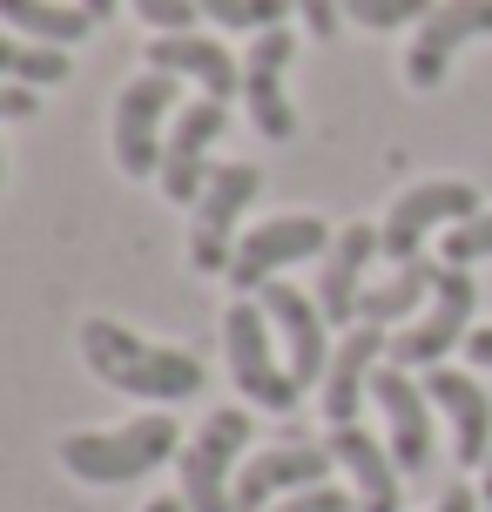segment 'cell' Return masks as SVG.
Listing matches in <instances>:
<instances>
[{"label":"cell","mask_w":492,"mask_h":512,"mask_svg":"<svg viewBox=\"0 0 492 512\" xmlns=\"http://www.w3.org/2000/svg\"><path fill=\"white\" fill-rule=\"evenodd\" d=\"M81 358L102 384L129 391V398H149V405H176V398H196L203 391V364L189 351H169V344H149V337L122 331L108 317H88L81 324Z\"/></svg>","instance_id":"obj_1"},{"label":"cell","mask_w":492,"mask_h":512,"mask_svg":"<svg viewBox=\"0 0 492 512\" xmlns=\"http://www.w3.org/2000/svg\"><path fill=\"white\" fill-rule=\"evenodd\" d=\"M176 445H182L176 418L149 411V418L108 425V432H68L61 438V465H68L75 479H88V486H129L142 472H156Z\"/></svg>","instance_id":"obj_2"},{"label":"cell","mask_w":492,"mask_h":512,"mask_svg":"<svg viewBox=\"0 0 492 512\" xmlns=\"http://www.w3.org/2000/svg\"><path fill=\"white\" fill-rule=\"evenodd\" d=\"M243 445H250V411H236V405L209 411L203 432L182 445V506L189 512H236L230 465Z\"/></svg>","instance_id":"obj_3"},{"label":"cell","mask_w":492,"mask_h":512,"mask_svg":"<svg viewBox=\"0 0 492 512\" xmlns=\"http://www.w3.org/2000/svg\"><path fill=\"white\" fill-rule=\"evenodd\" d=\"M472 310H479V283H472V270L466 263H439L432 310L418 317L412 331L391 337V364H398V371H432V364H445V351L472 337Z\"/></svg>","instance_id":"obj_4"},{"label":"cell","mask_w":492,"mask_h":512,"mask_svg":"<svg viewBox=\"0 0 492 512\" xmlns=\"http://www.w3.org/2000/svg\"><path fill=\"white\" fill-rule=\"evenodd\" d=\"M223 351H230V371H236V391L263 411H290L304 384L277 371V351H270V317L263 304H230L223 310Z\"/></svg>","instance_id":"obj_5"},{"label":"cell","mask_w":492,"mask_h":512,"mask_svg":"<svg viewBox=\"0 0 492 512\" xmlns=\"http://www.w3.org/2000/svg\"><path fill=\"white\" fill-rule=\"evenodd\" d=\"M257 189H263V169L257 162H223L216 176H209V189L196 196V230H189V263L196 270H230V236L236 223H243V209L257 203Z\"/></svg>","instance_id":"obj_6"},{"label":"cell","mask_w":492,"mask_h":512,"mask_svg":"<svg viewBox=\"0 0 492 512\" xmlns=\"http://www.w3.org/2000/svg\"><path fill=\"white\" fill-rule=\"evenodd\" d=\"M176 81L182 75H162V68H149V75H135L129 88H122V102H115V162L129 169L135 182L142 176H162V122H169V108H176Z\"/></svg>","instance_id":"obj_7"},{"label":"cell","mask_w":492,"mask_h":512,"mask_svg":"<svg viewBox=\"0 0 492 512\" xmlns=\"http://www.w3.org/2000/svg\"><path fill=\"white\" fill-rule=\"evenodd\" d=\"M337 236L324 230V216H270V223H257V230L236 243L230 256V283L236 290H263V283L277 277L284 263H304V256H324Z\"/></svg>","instance_id":"obj_8"},{"label":"cell","mask_w":492,"mask_h":512,"mask_svg":"<svg viewBox=\"0 0 492 512\" xmlns=\"http://www.w3.org/2000/svg\"><path fill=\"white\" fill-rule=\"evenodd\" d=\"M466 216H479V189H472V182H418V189H405V196L391 203L378 243H385L391 263H412V256L425 250V230L466 223Z\"/></svg>","instance_id":"obj_9"},{"label":"cell","mask_w":492,"mask_h":512,"mask_svg":"<svg viewBox=\"0 0 492 512\" xmlns=\"http://www.w3.org/2000/svg\"><path fill=\"white\" fill-rule=\"evenodd\" d=\"M472 34H492V0H439L425 21H418L412 48H405V81L412 88H439L452 54L466 48Z\"/></svg>","instance_id":"obj_10"},{"label":"cell","mask_w":492,"mask_h":512,"mask_svg":"<svg viewBox=\"0 0 492 512\" xmlns=\"http://www.w3.org/2000/svg\"><path fill=\"white\" fill-rule=\"evenodd\" d=\"M230 122V108L223 102H189L169 128V142H162V196L169 203H196L203 196V176H209V149H216V135Z\"/></svg>","instance_id":"obj_11"},{"label":"cell","mask_w":492,"mask_h":512,"mask_svg":"<svg viewBox=\"0 0 492 512\" xmlns=\"http://www.w3.org/2000/svg\"><path fill=\"white\" fill-rule=\"evenodd\" d=\"M331 445H277V452H257V459L243 465V479H236V512H263L290 499V492H311L331 479Z\"/></svg>","instance_id":"obj_12"},{"label":"cell","mask_w":492,"mask_h":512,"mask_svg":"<svg viewBox=\"0 0 492 512\" xmlns=\"http://www.w3.org/2000/svg\"><path fill=\"white\" fill-rule=\"evenodd\" d=\"M290 54H297L290 27H270V34H257V48L243 61V102H250V122H257L263 142H290L297 135V115H290V95H284Z\"/></svg>","instance_id":"obj_13"},{"label":"cell","mask_w":492,"mask_h":512,"mask_svg":"<svg viewBox=\"0 0 492 512\" xmlns=\"http://www.w3.org/2000/svg\"><path fill=\"white\" fill-rule=\"evenodd\" d=\"M371 256H385V243H378V230H371V223L337 230V243L324 250V277H317V310H324V324H358Z\"/></svg>","instance_id":"obj_14"},{"label":"cell","mask_w":492,"mask_h":512,"mask_svg":"<svg viewBox=\"0 0 492 512\" xmlns=\"http://www.w3.org/2000/svg\"><path fill=\"white\" fill-rule=\"evenodd\" d=\"M425 398H432V405L445 411L459 465L492 459V398L479 391V378H466V371H445V364H432V371H425Z\"/></svg>","instance_id":"obj_15"},{"label":"cell","mask_w":492,"mask_h":512,"mask_svg":"<svg viewBox=\"0 0 492 512\" xmlns=\"http://www.w3.org/2000/svg\"><path fill=\"white\" fill-rule=\"evenodd\" d=\"M263 317L284 331L290 344V378L297 384H317L324 371H331V344H324V310L304 297V290H290V283H263Z\"/></svg>","instance_id":"obj_16"},{"label":"cell","mask_w":492,"mask_h":512,"mask_svg":"<svg viewBox=\"0 0 492 512\" xmlns=\"http://www.w3.org/2000/svg\"><path fill=\"white\" fill-rule=\"evenodd\" d=\"M371 398L385 405L391 459H398V472H425V465H432V418H425V384H412L405 371H378V378H371Z\"/></svg>","instance_id":"obj_17"},{"label":"cell","mask_w":492,"mask_h":512,"mask_svg":"<svg viewBox=\"0 0 492 512\" xmlns=\"http://www.w3.org/2000/svg\"><path fill=\"white\" fill-rule=\"evenodd\" d=\"M385 358V324H358L331 351V371H324V418L331 425H358V405H364V384L378 378L371 364Z\"/></svg>","instance_id":"obj_18"},{"label":"cell","mask_w":492,"mask_h":512,"mask_svg":"<svg viewBox=\"0 0 492 512\" xmlns=\"http://www.w3.org/2000/svg\"><path fill=\"white\" fill-rule=\"evenodd\" d=\"M149 68L182 75V81H203L209 102H230L236 88H243V68H236L230 48H216L209 34H162V41H149Z\"/></svg>","instance_id":"obj_19"},{"label":"cell","mask_w":492,"mask_h":512,"mask_svg":"<svg viewBox=\"0 0 492 512\" xmlns=\"http://www.w3.org/2000/svg\"><path fill=\"white\" fill-rule=\"evenodd\" d=\"M331 459L358 479L364 512H398V459L364 425H331Z\"/></svg>","instance_id":"obj_20"},{"label":"cell","mask_w":492,"mask_h":512,"mask_svg":"<svg viewBox=\"0 0 492 512\" xmlns=\"http://www.w3.org/2000/svg\"><path fill=\"white\" fill-rule=\"evenodd\" d=\"M0 21L14 27V34L48 41V48H75L81 34L95 27V14L88 7H61V0H0Z\"/></svg>","instance_id":"obj_21"},{"label":"cell","mask_w":492,"mask_h":512,"mask_svg":"<svg viewBox=\"0 0 492 512\" xmlns=\"http://www.w3.org/2000/svg\"><path fill=\"white\" fill-rule=\"evenodd\" d=\"M425 290H439V263H418V256H412V263H398L385 283H371V290H364L358 324H391V317H412Z\"/></svg>","instance_id":"obj_22"},{"label":"cell","mask_w":492,"mask_h":512,"mask_svg":"<svg viewBox=\"0 0 492 512\" xmlns=\"http://www.w3.org/2000/svg\"><path fill=\"white\" fill-rule=\"evenodd\" d=\"M0 81L54 88V81H68V54H61V48H27L21 34H7V27H0Z\"/></svg>","instance_id":"obj_23"},{"label":"cell","mask_w":492,"mask_h":512,"mask_svg":"<svg viewBox=\"0 0 492 512\" xmlns=\"http://www.w3.org/2000/svg\"><path fill=\"white\" fill-rule=\"evenodd\" d=\"M216 27H236V34H270V27H284L290 0H196Z\"/></svg>","instance_id":"obj_24"},{"label":"cell","mask_w":492,"mask_h":512,"mask_svg":"<svg viewBox=\"0 0 492 512\" xmlns=\"http://www.w3.org/2000/svg\"><path fill=\"white\" fill-rule=\"evenodd\" d=\"M337 7H344V21H358V27H371V34H385V27L425 21L439 0H337Z\"/></svg>","instance_id":"obj_25"},{"label":"cell","mask_w":492,"mask_h":512,"mask_svg":"<svg viewBox=\"0 0 492 512\" xmlns=\"http://www.w3.org/2000/svg\"><path fill=\"white\" fill-rule=\"evenodd\" d=\"M486 256H492V209L445 230V263H486Z\"/></svg>","instance_id":"obj_26"},{"label":"cell","mask_w":492,"mask_h":512,"mask_svg":"<svg viewBox=\"0 0 492 512\" xmlns=\"http://www.w3.org/2000/svg\"><path fill=\"white\" fill-rule=\"evenodd\" d=\"M129 7H135L149 27H162V34H189V21L203 14L196 0H129Z\"/></svg>","instance_id":"obj_27"},{"label":"cell","mask_w":492,"mask_h":512,"mask_svg":"<svg viewBox=\"0 0 492 512\" xmlns=\"http://www.w3.org/2000/svg\"><path fill=\"white\" fill-rule=\"evenodd\" d=\"M270 512H351V492H337V486H311V492H290V499H277Z\"/></svg>","instance_id":"obj_28"},{"label":"cell","mask_w":492,"mask_h":512,"mask_svg":"<svg viewBox=\"0 0 492 512\" xmlns=\"http://www.w3.org/2000/svg\"><path fill=\"white\" fill-rule=\"evenodd\" d=\"M297 14L311 21L317 41H337V21H344V7H337V0H297Z\"/></svg>","instance_id":"obj_29"},{"label":"cell","mask_w":492,"mask_h":512,"mask_svg":"<svg viewBox=\"0 0 492 512\" xmlns=\"http://www.w3.org/2000/svg\"><path fill=\"white\" fill-rule=\"evenodd\" d=\"M34 88H21V81H0V122H27L34 115Z\"/></svg>","instance_id":"obj_30"},{"label":"cell","mask_w":492,"mask_h":512,"mask_svg":"<svg viewBox=\"0 0 492 512\" xmlns=\"http://www.w3.org/2000/svg\"><path fill=\"white\" fill-rule=\"evenodd\" d=\"M466 351H472V364H479V371H492V324H479V331L466 337Z\"/></svg>","instance_id":"obj_31"},{"label":"cell","mask_w":492,"mask_h":512,"mask_svg":"<svg viewBox=\"0 0 492 512\" xmlns=\"http://www.w3.org/2000/svg\"><path fill=\"white\" fill-rule=\"evenodd\" d=\"M439 512H479V499H472V486H445Z\"/></svg>","instance_id":"obj_32"},{"label":"cell","mask_w":492,"mask_h":512,"mask_svg":"<svg viewBox=\"0 0 492 512\" xmlns=\"http://www.w3.org/2000/svg\"><path fill=\"white\" fill-rule=\"evenodd\" d=\"M81 7H88V14H95V21H108V14H115V7H122V0H81Z\"/></svg>","instance_id":"obj_33"},{"label":"cell","mask_w":492,"mask_h":512,"mask_svg":"<svg viewBox=\"0 0 492 512\" xmlns=\"http://www.w3.org/2000/svg\"><path fill=\"white\" fill-rule=\"evenodd\" d=\"M142 512H189V506H182V499H149Z\"/></svg>","instance_id":"obj_34"},{"label":"cell","mask_w":492,"mask_h":512,"mask_svg":"<svg viewBox=\"0 0 492 512\" xmlns=\"http://www.w3.org/2000/svg\"><path fill=\"white\" fill-rule=\"evenodd\" d=\"M479 499H486V512H492V459H486V486H479Z\"/></svg>","instance_id":"obj_35"},{"label":"cell","mask_w":492,"mask_h":512,"mask_svg":"<svg viewBox=\"0 0 492 512\" xmlns=\"http://www.w3.org/2000/svg\"><path fill=\"white\" fill-rule=\"evenodd\" d=\"M0 182H7V162H0Z\"/></svg>","instance_id":"obj_36"}]
</instances>
